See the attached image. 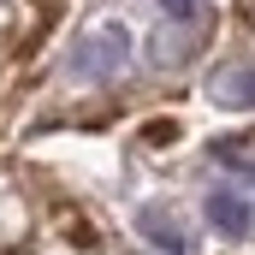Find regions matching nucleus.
Returning <instances> with one entry per match:
<instances>
[{"label": "nucleus", "mask_w": 255, "mask_h": 255, "mask_svg": "<svg viewBox=\"0 0 255 255\" xmlns=\"http://www.w3.org/2000/svg\"><path fill=\"white\" fill-rule=\"evenodd\" d=\"M136 226H142V238H148L160 255H184V250H190L184 220H178V214H166V208H142V214H136Z\"/></svg>", "instance_id": "7ed1b4c3"}, {"label": "nucleus", "mask_w": 255, "mask_h": 255, "mask_svg": "<svg viewBox=\"0 0 255 255\" xmlns=\"http://www.w3.org/2000/svg\"><path fill=\"white\" fill-rule=\"evenodd\" d=\"M208 95L220 101V107H255V65H232V71H220L214 83H208Z\"/></svg>", "instance_id": "20e7f679"}, {"label": "nucleus", "mask_w": 255, "mask_h": 255, "mask_svg": "<svg viewBox=\"0 0 255 255\" xmlns=\"http://www.w3.org/2000/svg\"><path fill=\"white\" fill-rule=\"evenodd\" d=\"M208 226L214 232H226V238H250V226H255V208H250V196L244 190H232V184H220V190H208Z\"/></svg>", "instance_id": "f03ea898"}, {"label": "nucleus", "mask_w": 255, "mask_h": 255, "mask_svg": "<svg viewBox=\"0 0 255 255\" xmlns=\"http://www.w3.org/2000/svg\"><path fill=\"white\" fill-rule=\"evenodd\" d=\"M160 12L178 18V24H196V18H202V0H160Z\"/></svg>", "instance_id": "423d86ee"}, {"label": "nucleus", "mask_w": 255, "mask_h": 255, "mask_svg": "<svg viewBox=\"0 0 255 255\" xmlns=\"http://www.w3.org/2000/svg\"><path fill=\"white\" fill-rule=\"evenodd\" d=\"M125 60H130V30L125 24H95L71 48V71L77 77H113V71H125Z\"/></svg>", "instance_id": "f257e3e1"}, {"label": "nucleus", "mask_w": 255, "mask_h": 255, "mask_svg": "<svg viewBox=\"0 0 255 255\" xmlns=\"http://www.w3.org/2000/svg\"><path fill=\"white\" fill-rule=\"evenodd\" d=\"M214 160H226L232 172H250V178H255V130H244V136H226V142H214Z\"/></svg>", "instance_id": "39448f33"}]
</instances>
